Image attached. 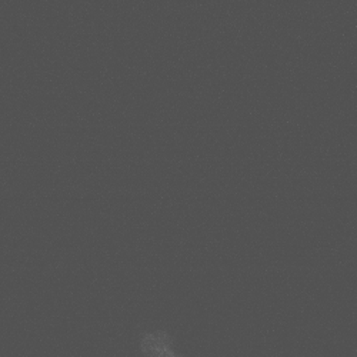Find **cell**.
<instances>
[{"instance_id":"cell-1","label":"cell","mask_w":357,"mask_h":357,"mask_svg":"<svg viewBox=\"0 0 357 357\" xmlns=\"http://www.w3.org/2000/svg\"><path fill=\"white\" fill-rule=\"evenodd\" d=\"M142 357H186L177 349L176 337L166 329H146L139 335Z\"/></svg>"}]
</instances>
